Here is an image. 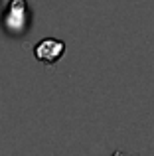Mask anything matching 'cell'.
<instances>
[{"label": "cell", "mask_w": 154, "mask_h": 156, "mask_svg": "<svg viewBox=\"0 0 154 156\" xmlns=\"http://www.w3.org/2000/svg\"><path fill=\"white\" fill-rule=\"evenodd\" d=\"M32 24V10L28 0H10L2 16V30L10 38H22Z\"/></svg>", "instance_id": "obj_1"}, {"label": "cell", "mask_w": 154, "mask_h": 156, "mask_svg": "<svg viewBox=\"0 0 154 156\" xmlns=\"http://www.w3.org/2000/svg\"><path fill=\"white\" fill-rule=\"evenodd\" d=\"M65 53V42L58 38H44L34 46V57L44 65H55Z\"/></svg>", "instance_id": "obj_2"}, {"label": "cell", "mask_w": 154, "mask_h": 156, "mask_svg": "<svg viewBox=\"0 0 154 156\" xmlns=\"http://www.w3.org/2000/svg\"><path fill=\"white\" fill-rule=\"evenodd\" d=\"M0 12H2V0H0Z\"/></svg>", "instance_id": "obj_3"}]
</instances>
